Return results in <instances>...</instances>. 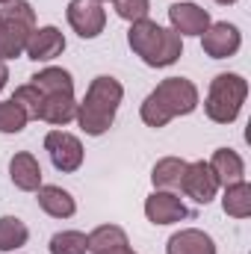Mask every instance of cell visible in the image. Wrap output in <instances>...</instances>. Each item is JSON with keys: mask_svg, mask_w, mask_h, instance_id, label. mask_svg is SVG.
<instances>
[{"mask_svg": "<svg viewBox=\"0 0 251 254\" xmlns=\"http://www.w3.org/2000/svg\"><path fill=\"white\" fill-rule=\"evenodd\" d=\"M198 107V89L187 77H166L139 107L142 122L154 130L166 127L178 116H189Z\"/></svg>", "mask_w": 251, "mask_h": 254, "instance_id": "1", "label": "cell"}, {"mask_svg": "<svg viewBox=\"0 0 251 254\" xmlns=\"http://www.w3.org/2000/svg\"><path fill=\"white\" fill-rule=\"evenodd\" d=\"M122 98H125V86L116 77H110V74L95 77L86 89V98L77 104V116H74L77 125L83 127V133L86 136H104L116 122Z\"/></svg>", "mask_w": 251, "mask_h": 254, "instance_id": "2", "label": "cell"}, {"mask_svg": "<svg viewBox=\"0 0 251 254\" xmlns=\"http://www.w3.org/2000/svg\"><path fill=\"white\" fill-rule=\"evenodd\" d=\"M127 45L130 51L151 68H169L184 57V39L175 30L160 27L151 18L133 21L127 30Z\"/></svg>", "mask_w": 251, "mask_h": 254, "instance_id": "3", "label": "cell"}, {"mask_svg": "<svg viewBox=\"0 0 251 254\" xmlns=\"http://www.w3.org/2000/svg\"><path fill=\"white\" fill-rule=\"evenodd\" d=\"M246 95H249V83L243 74H216L210 80V92H207V101H204V113L210 122L216 125H231L237 122L243 104H246Z\"/></svg>", "mask_w": 251, "mask_h": 254, "instance_id": "4", "label": "cell"}, {"mask_svg": "<svg viewBox=\"0 0 251 254\" xmlns=\"http://www.w3.org/2000/svg\"><path fill=\"white\" fill-rule=\"evenodd\" d=\"M36 30V9L27 0H9L0 9V60H18Z\"/></svg>", "mask_w": 251, "mask_h": 254, "instance_id": "5", "label": "cell"}, {"mask_svg": "<svg viewBox=\"0 0 251 254\" xmlns=\"http://www.w3.org/2000/svg\"><path fill=\"white\" fill-rule=\"evenodd\" d=\"M45 151H48L54 169L63 172V175L77 172V169L83 166V157H86L83 142H80L74 133H65V130H51V133L45 136Z\"/></svg>", "mask_w": 251, "mask_h": 254, "instance_id": "6", "label": "cell"}, {"mask_svg": "<svg viewBox=\"0 0 251 254\" xmlns=\"http://www.w3.org/2000/svg\"><path fill=\"white\" fill-rule=\"evenodd\" d=\"M65 15H68L71 30L80 39H98L107 27V12H104V3L98 0H71Z\"/></svg>", "mask_w": 251, "mask_h": 254, "instance_id": "7", "label": "cell"}, {"mask_svg": "<svg viewBox=\"0 0 251 254\" xmlns=\"http://www.w3.org/2000/svg\"><path fill=\"white\" fill-rule=\"evenodd\" d=\"M181 190L187 198H192L195 204H210L219 192V181L210 169V163L204 160H195V163H187L184 169V178H181Z\"/></svg>", "mask_w": 251, "mask_h": 254, "instance_id": "8", "label": "cell"}, {"mask_svg": "<svg viewBox=\"0 0 251 254\" xmlns=\"http://www.w3.org/2000/svg\"><path fill=\"white\" fill-rule=\"evenodd\" d=\"M243 45V33L237 24H228V21H219V24H210L204 33H201V48L207 57L213 60H228L240 51Z\"/></svg>", "mask_w": 251, "mask_h": 254, "instance_id": "9", "label": "cell"}, {"mask_svg": "<svg viewBox=\"0 0 251 254\" xmlns=\"http://www.w3.org/2000/svg\"><path fill=\"white\" fill-rule=\"evenodd\" d=\"M145 216L151 225H175L181 219H189V210L181 195H175L172 190H154L145 198Z\"/></svg>", "mask_w": 251, "mask_h": 254, "instance_id": "10", "label": "cell"}, {"mask_svg": "<svg viewBox=\"0 0 251 254\" xmlns=\"http://www.w3.org/2000/svg\"><path fill=\"white\" fill-rule=\"evenodd\" d=\"M65 51V36L60 27H36L27 42V57L33 63H51Z\"/></svg>", "mask_w": 251, "mask_h": 254, "instance_id": "11", "label": "cell"}, {"mask_svg": "<svg viewBox=\"0 0 251 254\" xmlns=\"http://www.w3.org/2000/svg\"><path fill=\"white\" fill-rule=\"evenodd\" d=\"M169 21L181 39L184 36H201L210 27V12L201 9L198 3H175V6H169Z\"/></svg>", "mask_w": 251, "mask_h": 254, "instance_id": "12", "label": "cell"}, {"mask_svg": "<svg viewBox=\"0 0 251 254\" xmlns=\"http://www.w3.org/2000/svg\"><path fill=\"white\" fill-rule=\"evenodd\" d=\"M9 178L21 192H36L42 187V166L30 151H18L9 160Z\"/></svg>", "mask_w": 251, "mask_h": 254, "instance_id": "13", "label": "cell"}, {"mask_svg": "<svg viewBox=\"0 0 251 254\" xmlns=\"http://www.w3.org/2000/svg\"><path fill=\"white\" fill-rule=\"evenodd\" d=\"M210 169H213L219 187H231L237 181H246V163L231 148H216L213 157H210Z\"/></svg>", "mask_w": 251, "mask_h": 254, "instance_id": "14", "label": "cell"}, {"mask_svg": "<svg viewBox=\"0 0 251 254\" xmlns=\"http://www.w3.org/2000/svg\"><path fill=\"white\" fill-rule=\"evenodd\" d=\"M36 201H39V207L48 213V216H54V219H71L74 213H77V201H74V195L63 187H39L36 190Z\"/></svg>", "mask_w": 251, "mask_h": 254, "instance_id": "15", "label": "cell"}, {"mask_svg": "<svg viewBox=\"0 0 251 254\" xmlns=\"http://www.w3.org/2000/svg\"><path fill=\"white\" fill-rule=\"evenodd\" d=\"M166 254H216V243L210 234H204L198 228H184V231L172 234Z\"/></svg>", "mask_w": 251, "mask_h": 254, "instance_id": "16", "label": "cell"}, {"mask_svg": "<svg viewBox=\"0 0 251 254\" xmlns=\"http://www.w3.org/2000/svg\"><path fill=\"white\" fill-rule=\"evenodd\" d=\"M45 104H42V119L39 122H48V125L65 127L68 122H74L77 116V101H74V92H63V95H42Z\"/></svg>", "mask_w": 251, "mask_h": 254, "instance_id": "17", "label": "cell"}, {"mask_svg": "<svg viewBox=\"0 0 251 254\" xmlns=\"http://www.w3.org/2000/svg\"><path fill=\"white\" fill-rule=\"evenodd\" d=\"M30 83H33L42 95H63V92H74V77H71V71L57 68V65L42 68L39 74H33V77H30Z\"/></svg>", "mask_w": 251, "mask_h": 254, "instance_id": "18", "label": "cell"}, {"mask_svg": "<svg viewBox=\"0 0 251 254\" xmlns=\"http://www.w3.org/2000/svg\"><path fill=\"white\" fill-rule=\"evenodd\" d=\"M86 243H89V252L92 254H110V252H116V249H122V246H130L127 234L119 225H98L86 237Z\"/></svg>", "mask_w": 251, "mask_h": 254, "instance_id": "19", "label": "cell"}, {"mask_svg": "<svg viewBox=\"0 0 251 254\" xmlns=\"http://www.w3.org/2000/svg\"><path fill=\"white\" fill-rule=\"evenodd\" d=\"M184 169H187V160H181V157H163L151 169V184L157 190H175V187H181Z\"/></svg>", "mask_w": 251, "mask_h": 254, "instance_id": "20", "label": "cell"}, {"mask_svg": "<svg viewBox=\"0 0 251 254\" xmlns=\"http://www.w3.org/2000/svg\"><path fill=\"white\" fill-rule=\"evenodd\" d=\"M222 210H225L231 219H249L251 216V187L246 181H237V184L225 187Z\"/></svg>", "mask_w": 251, "mask_h": 254, "instance_id": "21", "label": "cell"}, {"mask_svg": "<svg viewBox=\"0 0 251 254\" xmlns=\"http://www.w3.org/2000/svg\"><path fill=\"white\" fill-rule=\"evenodd\" d=\"M30 240V228L18 216H3L0 219V252H15L24 249Z\"/></svg>", "mask_w": 251, "mask_h": 254, "instance_id": "22", "label": "cell"}, {"mask_svg": "<svg viewBox=\"0 0 251 254\" xmlns=\"http://www.w3.org/2000/svg\"><path fill=\"white\" fill-rule=\"evenodd\" d=\"M89 243L80 231H60L51 237V254H86Z\"/></svg>", "mask_w": 251, "mask_h": 254, "instance_id": "23", "label": "cell"}, {"mask_svg": "<svg viewBox=\"0 0 251 254\" xmlns=\"http://www.w3.org/2000/svg\"><path fill=\"white\" fill-rule=\"evenodd\" d=\"M12 101L27 113V119H42V104H45V98H42V92H39L33 83L18 86L15 95H12Z\"/></svg>", "mask_w": 251, "mask_h": 254, "instance_id": "24", "label": "cell"}, {"mask_svg": "<svg viewBox=\"0 0 251 254\" xmlns=\"http://www.w3.org/2000/svg\"><path fill=\"white\" fill-rule=\"evenodd\" d=\"M27 113L9 98V101H3L0 104V133H21L24 127H27Z\"/></svg>", "mask_w": 251, "mask_h": 254, "instance_id": "25", "label": "cell"}, {"mask_svg": "<svg viewBox=\"0 0 251 254\" xmlns=\"http://www.w3.org/2000/svg\"><path fill=\"white\" fill-rule=\"evenodd\" d=\"M113 3H116V15L130 24L148 18V9H151V0H113Z\"/></svg>", "mask_w": 251, "mask_h": 254, "instance_id": "26", "label": "cell"}, {"mask_svg": "<svg viewBox=\"0 0 251 254\" xmlns=\"http://www.w3.org/2000/svg\"><path fill=\"white\" fill-rule=\"evenodd\" d=\"M6 80H9V68H6V63L0 60V92H3V86H6Z\"/></svg>", "mask_w": 251, "mask_h": 254, "instance_id": "27", "label": "cell"}, {"mask_svg": "<svg viewBox=\"0 0 251 254\" xmlns=\"http://www.w3.org/2000/svg\"><path fill=\"white\" fill-rule=\"evenodd\" d=\"M110 254H136L130 246H122V249H116V252H110Z\"/></svg>", "mask_w": 251, "mask_h": 254, "instance_id": "28", "label": "cell"}, {"mask_svg": "<svg viewBox=\"0 0 251 254\" xmlns=\"http://www.w3.org/2000/svg\"><path fill=\"white\" fill-rule=\"evenodd\" d=\"M216 3H222V6H231V3H237V0H216Z\"/></svg>", "mask_w": 251, "mask_h": 254, "instance_id": "29", "label": "cell"}, {"mask_svg": "<svg viewBox=\"0 0 251 254\" xmlns=\"http://www.w3.org/2000/svg\"><path fill=\"white\" fill-rule=\"evenodd\" d=\"M6 3H9V0H0V6H6Z\"/></svg>", "mask_w": 251, "mask_h": 254, "instance_id": "30", "label": "cell"}, {"mask_svg": "<svg viewBox=\"0 0 251 254\" xmlns=\"http://www.w3.org/2000/svg\"><path fill=\"white\" fill-rule=\"evenodd\" d=\"M98 3H110V0H98Z\"/></svg>", "mask_w": 251, "mask_h": 254, "instance_id": "31", "label": "cell"}]
</instances>
